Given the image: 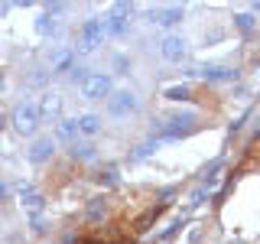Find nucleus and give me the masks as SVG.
<instances>
[{"mask_svg": "<svg viewBox=\"0 0 260 244\" xmlns=\"http://www.w3.org/2000/svg\"><path fill=\"white\" fill-rule=\"evenodd\" d=\"M104 36H108V20H104V16H91V20L81 26V49H85V52H94L98 46H104Z\"/></svg>", "mask_w": 260, "mask_h": 244, "instance_id": "f03ea898", "label": "nucleus"}, {"mask_svg": "<svg viewBox=\"0 0 260 244\" xmlns=\"http://www.w3.org/2000/svg\"><path fill=\"white\" fill-rule=\"evenodd\" d=\"M4 124H7V117H4V114H0V130H4Z\"/></svg>", "mask_w": 260, "mask_h": 244, "instance_id": "393cba45", "label": "nucleus"}, {"mask_svg": "<svg viewBox=\"0 0 260 244\" xmlns=\"http://www.w3.org/2000/svg\"><path fill=\"white\" fill-rule=\"evenodd\" d=\"M166 98H169V101H189L192 88L189 85H173V88H166Z\"/></svg>", "mask_w": 260, "mask_h": 244, "instance_id": "2eb2a0df", "label": "nucleus"}, {"mask_svg": "<svg viewBox=\"0 0 260 244\" xmlns=\"http://www.w3.org/2000/svg\"><path fill=\"white\" fill-rule=\"evenodd\" d=\"M36 111H39V117H49V120L59 117V114H62V95H52V92L43 95V101H39Z\"/></svg>", "mask_w": 260, "mask_h": 244, "instance_id": "9d476101", "label": "nucleus"}, {"mask_svg": "<svg viewBox=\"0 0 260 244\" xmlns=\"http://www.w3.org/2000/svg\"><path fill=\"white\" fill-rule=\"evenodd\" d=\"M150 20L156 26H176L182 20V7H156V10H150Z\"/></svg>", "mask_w": 260, "mask_h": 244, "instance_id": "1a4fd4ad", "label": "nucleus"}, {"mask_svg": "<svg viewBox=\"0 0 260 244\" xmlns=\"http://www.w3.org/2000/svg\"><path fill=\"white\" fill-rule=\"evenodd\" d=\"M156 211H159V208H150V211H146V215L140 218V222H137V228H134V231H137V234H143L146 228H150V222H153V218H156Z\"/></svg>", "mask_w": 260, "mask_h": 244, "instance_id": "6ab92c4d", "label": "nucleus"}, {"mask_svg": "<svg viewBox=\"0 0 260 244\" xmlns=\"http://www.w3.org/2000/svg\"><path fill=\"white\" fill-rule=\"evenodd\" d=\"M7 195H10V186H7V182H0V202H4Z\"/></svg>", "mask_w": 260, "mask_h": 244, "instance_id": "b1692460", "label": "nucleus"}, {"mask_svg": "<svg viewBox=\"0 0 260 244\" xmlns=\"http://www.w3.org/2000/svg\"><path fill=\"white\" fill-rule=\"evenodd\" d=\"M189 75H199V78H205V81H234V78H238V72L228 69V65H208V69H192Z\"/></svg>", "mask_w": 260, "mask_h": 244, "instance_id": "6e6552de", "label": "nucleus"}, {"mask_svg": "<svg viewBox=\"0 0 260 244\" xmlns=\"http://www.w3.org/2000/svg\"><path fill=\"white\" fill-rule=\"evenodd\" d=\"M104 20H108V36H124L130 29V4H114Z\"/></svg>", "mask_w": 260, "mask_h": 244, "instance_id": "39448f33", "label": "nucleus"}, {"mask_svg": "<svg viewBox=\"0 0 260 244\" xmlns=\"http://www.w3.org/2000/svg\"><path fill=\"white\" fill-rule=\"evenodd\" d=\"M195 127H199L195 124V114H173V117L159 120L156 130H153V137H156V140H179V137L192 134Z\"/></svg>", "mask_w": 260, "mask_h": 244, "instance_id": "f257e3e1", "label": "nucleus"}, {"mask_svg": "<svg viewBox=\"0 0 260 244\" xmlns=\"http://www.w3.org/2000/svg\"><path fill=\"white\" fill-rule=\"evenodd\" d=\"M98 182L101 186H117L120 179H117V173H98Z\"/></svg>", "mask_w": 260, "mask_h": 244, "instance_id": "4be33fe9", "label": "nucleus"}, {"mask_svg": "<svg viewBox=\"0 0 260 244\" xmlns=\"http://www.w3.org/2000/svg\"><path fill=\"white\" fill-rule=\"evenodd\" d=\"M234 26H238L241 33H250V29H254V26H257V20H254V13H238V16H234Z\"/></svg>", "mask_w": 260, "mask_h": 244, "instance_id": "f3484780", "label": "nucleus"}, {"mask_svg": "<svg viewBox=\"0 0 260 244\" xmlns=\"http://www.w3.org/2000/svg\"><path fill=\"white\" fill-rule=\"evenodd\" d=\"M150 153H153V140H150V143H143V146H137V153H134L130 160H146Z\"/></svg>", "mask_w": 260, "mask_h": 244, "instance_id": "412c9836", "label": "nucleus"}, {"mask_svg": "<svg viewBox=\"0 0 260 244\" xmlns=\"http://www.w3.org/2000/svg\"><path fill=\"white\" fill-rule=\"evenodd\" d=\"M159 52H162L166 62H182L185 59V39L179 36V33H169V36L159 43Z\"/></svg>", "mask_w": 260, "mask_h": 244, "instance_id": "0eeeda50", "label": "nucleus"}, {"mask_svg": "<svg viewBox=\"0 0 260 244\" xmlns=\"http://www.w3.org/2000/svg\"><path fill=\"white\" fill-rule=\"evenodd\" d=\"M72 157H75V160H91L94 157V146L91 143H75V146H72Z\"/></svg>", "mask_w": 260, "mask_h": 244, "instance_id": "a211bd4d", "label": "nucleus"}, {"mask_svg": "<svg viewBox=\"0 0 260 244\" xmlns=\"http://www.w3.org/2000/svg\"><path fill=\"white\" fill-rule=\"evenodd\" d=\"M0 92H4V72H0Z\"/></svg>", "mask_w": 260, "mask_h": 244, "instance_id": "a878e982", "label": "nucleus"}, {"mask_svg": "<svg viewBox=\"0 0 260 244\" xmlns=\"http://www.w3.org/2000/svg\"><path fill=\"white\" fill-rule=\"evenodd\" d=\"M75 124H78V134L94 137L98 130H101V117H98V114H81V117H75Z\"/></svg>", "mask_w": 260, "mask_h": 244, "instance_id": "f8f14e48", "label": "nucleus"}, {"mask_svg": "<svg viewBox=\"0 0 260 244\" xmlns=\"http://www.w3.org/2000/svg\"><path fill=\"white\" fill-rule=\"evenodd\" d=\"M75 134H78V124H75V120H69V117L59 120V127H55V140H72Z\"/></svg>", "mask_w": 260, "mask_h": 244, "instance_id": "4468645a", "label": "nucleus"}, {"mask_svg": "<svg viewBox=\"0 0 260 244\" xmlns=\"http://www.w3.org/2000/svg\"><path fill=\"white\" fill-rule=\"evenodd\" d=\"M69 69H72V52H69V49H62V52L52 59V72H69Z\"/></svg>", "mask_w": 260, "mask_h": 244, "instance_id": "dca6fc26", "label": "nucleus"}, {"mask_svg": "<svg viewBox=\"0 0 260 244\" xmlns=\"http://www.w3.org/2000/svg\"><path fill=\"white\" fill-rule=\"evenodd\" d=\"M52 26H55V23H52V13H43V16H39V23H36L39 33H49Z\"/></svg>", "mask_w": 260, "mask_h": 244, "instance_id": "aec40b11", "label": "nucleus"}, {"mask_svg": "<svg viewBox=\"0 0 260 244\" xmlns=\"http://www.w3.org/2000/svg\"><path fill=\"white\" fill-rule=\"evenodd\" d=\"M32 231H36V234H43V231H46V218H39V215L32 218Z\"/></svg>", "mask_w": 260, "mask_h": 244, "instance_id": "5701e85b", "label": "nucleus"}, {"mask_svg": "<svg viewBox=\"0 0 260 244\" xmlns=\"http://www.w3.org/2000/svg\"><path fill=\"white\" fill-rule=\"evenodd\" d=\"M52 150H55L52 137H39V140L29 146V160H32V163H43V160L52 157Z\"/></svg>", "mask_w": 260, "mask_h": 244, "instance_id": "9b49d317", "label": "nucleus"}, {"mask_svg": "<svg viewBox=\"0 0 260 244\" xmlns=\"http://www.w3.org/2000/svg\"><path fill=\"white\" fill-rule=\"evenodd\" d=\"M78 92H81V98H88V101H101V98L111 95V78L108 75H85L78 81Z\"/></svg>", "mask_w": 260, "mask_h": 244, "instance_id": "20e7f679", "label": "nucleus"}, {"mask_svg": "<svg viewBox=\"0 0 260 244\" xmlns=\"http://www.w3.org/2000/svg\"><path fill=\"white\" fill-rule=\"evenodd\" d=\"M20 192H23V208L32 211V215H39V211H43V195H39V192H26V186H20Z\"/></svg>", "mask_w": 260, "mask_h": 244, "instance_id": "ddd939ff", "label": "nucleus"}, {"mask_svg": "<svg viewBox=\"0 0 260 244\" xmlns=\"http://www.w3.org/2000/svg\"><path fill=\"white\" fill-rule=\"evenodd\" d=\"M13 127L20 130L23 137H29V134H36V127H39V111H36V104H29V101H20L13 108Z\"/></svg>", "mask_w": 260, "mask_h": 244, "instance_id": "7ed1b4c3", "label": "nucleus"}, {"mask_svg": "<svg viewBox=\"0 0 260 244\" xmlns=\"http://www.w3.org/2000/svg\"><path fill=\"white\" fill-rule=\"evenodd\" d=\"M137 108H140V101L130 92H117V95L108 98V114H114V117H127V114H134Z\"/></svg>", "mask_w": 260, "mask_h": 244, "instance_id": "423d86ee", "label": "nucleus"}]
</instances>
